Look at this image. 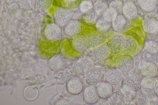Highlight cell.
<instances>
[{
    "label": "cell",
    "instance_id": "cell-33",
    "mask_svg": "<svg viewBox=\"0 0 158 105\" xmlns=\"http://www.w3.org/2000/svg\"><path fill=\"white\" fill-rule=\"evenodd\" d=\"M93 7V6L91 1L85 0L81 2L79 8L82 13H85L88 10Z\"/></svg>",
    "mask_w": 158,
    "mask_h": 105
},
{
    "label": "cell",
    "instance_id": "cell-25",
    "mask_svg": "<svg viewBox=\"0 0 158 105\" xmlns=\"http://www.w3.org/2000/svg\"><path fill=\"white\" fill-rule=\"evenodd\" d=\"M134 103L137 105H146L148 102V99L141 88L135 91L133 97Z\"/></svg>",
    "mask_w": 158,
    "mask_h": 105
},
{
    "label": "cell",
    "instance_id": "cell-4",
    "mask_svg": "<svg viewBox=\"0 0 158 105\" xmlns=\"http://www.w3.org/2000/svg\"><path fill=\"white\" fill-rule=\"evenodd\" d=\"M61 27L55 23H51L47 25L44 31L46 38L52 41L58 39L62 35Z\"/></svg>",
    "mask_w": 158,
    "mask_h": 105
},
{
    "label": "cell",
    "instance_id": "cell-5",
    "mask_svg": "<svg viewBox=\"0 0 158 105\" xmlns=\"http://www.w3.org/2000/svg\"><path fill=\"white\" fill-rule=\"evenodd\" d=\"M86 40L87 47L89 49H94L103 44L105 37L99 31H94L88 35Z\"/></svg>",
    "mask_w": 158,
    "mask_h": 105
},
{
    "label": "cell",
    "instance_id": "cell-2",
    "mask_svg": "<svg viewBox=\"0 0 158 105\" xmlns=\"http://www.w3.org/2000/svg\"><path fill=\"white\" fill-rule=\"evenodd\" d=\"M134 60L130 55H123L119 56L116 61L117 69L122 73L131 71L134 66Z\"/></svg>",
    "mask_w": 158,
    "mask_h": 105
},
{
    "label": "cell",
    "instance_id": "cell-29",
    "mask_svg": "<svg viewBox=\"0 0 158 105\" xmlns=\"http://www.w3.org/2000/svg\"><path fill=\"white\" fill-rule=\"evenodd\" d=\"M98 17V15L93 7L88 10L85 13V21L89 24H92L96 22Z\"/></svg>",
    "mask_w": 158,
    "mask_h": 105
},
{
    "label": "cell",
    "instance_id": "cell-34",
    "mask_svg": "<svg viewBox=\"0 0 158 105\" xmlns=\"http://www.w3.org/2000/svg\"><path fill=\"white\" fill-rule=\"evenodd\" d=\"M155 80L152 77H146L141 80V86L143 87H154Z\"/></svg>",
    "mask_w": 158,
    "mask_h": 105
},
{
    "label": "cell",
    "instance_id": "cell-20",
    "mask_svg": "<svg viewBox=\"0 0 158 105\" xmlns=\"http://www.w3.org/2000/svg\"><path fill=\"white\" fill-rule=\"evenodd\" d=\"M143 30L145 32L155 34L158 31V21L153 18H148L143 22Z\"/></svg>",
    "mask_w": 158,
    "mask_h": 105
},
{
    "label": "cell",
    "instance_id": "cell-27",
    "mask_svg": "<svg viewBox=\"0 0 158 105\" xmlns=\"http://www.w3.org/2000/svg\"><path fill=\"white\" fill-rule=\"evenodd\" d=\"M141 58L142 60L150 63H155L157 61V53L147 50L142 53Z\"/></svg>",
    "mask_w": 158,
    "mask_h": 105
},
{
    "label": "cell",
    "instance_id": "cell-23",
    "mask_svg": "<svg viewBox=\"0 0 158 105\" xmlns=\"http://www.w3.org/2000/svg\"><path fill=\"white\" fill-rule=\"evenodd\" d=\"M112 23L102 16L97 21L96 27L98 31L102 33H105L110 29Z\"/></svg>",
    "mask_w": 158,
    "mask_h": 105
},
{
    "label": "cell",
    "instance_id": "cell-9",
    "mask_svg": "<svg viewBox=\"0 0 158 105\" xmlns=\"http://www.w3.org/2000/svg\"><path fill=\"white\" fill-rule=\"evenodd\" d=\"M81 29V22L77 20H72L64 26V34L69 37H74L80 32Z\"/></svg>",
    "mask_w": 158,
    "mask_h": 105
},
{
    "label": "cell",
    "instance_id": "cell-40",
    "mask_svg": "<svg viewBox=\"0 0 158 105\" xmlns=\"http://www.w3.org/2000/svg\"></svg>",
    "mask_w": 158,
    "mask_h": 105
},
{
    "label": "cell",
    "instance_id": "cell-38",
    "mask_svg": "<svg viewBox=\"0 0 158 105\" xmlns=\"http://www.w3.org/2000/svg\"><path fill=\"white\" fill-rule=\"evenodd\" d=\"M157 60H158V55H157Z\"/></svg>",
    "mask_w": 158,
    "mask_h": 105
},
{
    "label": "cell",
    "instance_id": "cell-15",
    "mask_svg": "<svg viewBox=\"0 0 158 105\" xmlns=\"http://www.w3.org/2000/svg\"><path fill=\"white\" fill-rule=\"evenodd\" d=\"M139 67L142 74L146 77H153L158 72V68L155 64L147 62L142 60L139 63Z\"/></svg>",
    "mask_w": 158,
    "mask_h": 105
},
{
    "label": "cell",
    "instance_id": "cell-32",
    "mask_svg": "<svg viewBox=\"0 0 158 105\" xmlns=\"http://www.w3.org/2000/svg\"><path fill=\"white\" fill-rule=\"evenodd\" d=\"M145 50L151 51L156 53L158 52V43L154 41H148L145 42Z\"/></svg>",
    "mask_w": 158,
    "mask_h": 105
},
{
    "label": "cell",
    "instance_id": "cell-30",
    "mask_svg": "<svg viewBox=\"0 0 158 105\" xmlns=\"http://www.w3.org/2000/svg\"><path fill=\"white\" fill-rule=\"evenodd\" d=\"M52 0H35V6L38 10L43 11L48 10L52 4Z\"/></svg>",
    "mask_w": 158,
    "mask_h": 105
},
{
    "label": "cell",
    "instance_id": "cell-35",
    "mask_svg": "<svg viewBox=\"0 0 158 105\" xmlns=\"http://www.w3.org/2000/svg\"><path fill=\"white\" fill-rule=\"evenodd\" d=\"M71 103L68 100L65 99H61L56 102L55 105H71Z\"/></svg>",
    "mask_w": 158,
    "mask_h": 105
},
{
    "label": "cell",
    "instance_id": "cell-22",
    "mask_svg": "<svg viewBox=\"0 0 158 105\" xmlns=\"http://www.w3.org/2000/svg\"><path fill=\"white\" fill-rule=\"evenodd\" d=\"M158 0H137L138 4L143 10L147 12L153 11L156 7Z\"/></svg>",
    "mask_w": 158,
    "mask_h": 105
},
{
    "label": "cell",
    "instance_id": "cell-19",
    "mask_svg": "<svg viewBox=\"0 0 158 105\" xmlns=\"http://www.w3.org/2000/svg\"><path fill=\"white\" fill-rule=\"evenodd\" d=\"M108 102L110 105H125L128 103L126 96L121 92H113L109 97Z\"/></svg>",
    "mask_w": 158,
    "mask_h": 105
},
{
    "label": "cell",
    "instance_id": "cell-17",
    "mask_svg": "<svg viewBox=\"0 0 158 105\" xmlns=\"http://www.w3.org/2000/svg\"><path fill=\"white\" fill-rule=\"evenodd\" d=\"M72 46L77 52H82L87 47L86 39L83 35H77L73 38L72 41Z\"/></svg>",
    "mask_w": 158,
    "mask_h": 105
},
{
    "label": "cell",
    "instance_id": "cell-36",
    "mask_svg": "<svg viewBox=\"0 0 158 105\" xmlns=\"http://www.w3.org/2000/svg\"><path fill=\"white\" fill-rule=\"evenodd\" d=\"M154 88L157 95H158V79L155 80Z\"/></svg>",
    "mask_w": 158,
    "mask_h": 105
},
{
    "label": "cell",
    "instance_id": "cell-14",
    "mask_svg": "<svg viewBox=\"0 0 158 105\" xmlns=\"http://www.w3.org/2000/svg\"><path fill=\"white\" fill-rule=\"evenodd\" d=\"M96 87L99 98L102 99L109 98L113 92V86L106 81L101 82Z\"/></svg>",
    "mask_w": 158,
    "mask_h": 105
},
{
    "label": "cell",
    "instance_id": "cell-21",
    "mask_svg": "<svg viewBox=\"0 0 158 105\" xmlns=\"http://www.w3.org/2000/svg\"><path fill=\"white\" fill-rule=\"evenodd\" d=\"M124 84L127 87L135 91L140 89L142 87L140 79L133 75L126 77L124 79Z\"/></svg>",
    "mask_w": 158,
    "mask_h": 105
},
{
    "label": "cell",
    "instance_id": "cell-7",
    "mask_svg": "<svg viewBox=\"0 0 158 105\" xmlns=\"http://www.w3.org/2000/svg\"><path fill=\"white\" fill-rule=\"evenodd\" d=\"M129 25V19L122 14L117 15L112 23L113 28L117 32H123L126 30Z\"/></svg>",
    "mask_w": 158,
    "mask_h": 105
},
{
    "label": "cell",
    "instance_id": "cell-13",
    "mask_svg": "<svg viewBox=\"0 0 158 105\" xmlns=\"http://www.w3.org/2000/svg\"><path fill=\"white\" fill-rule=\"evenodd\" d=\"M123 37L121 35L116 34L109 40L106 45L110 52L114 54L121 53Z\"/></svg>",
    "mask_w": 158,
    "mask_h": 105
},
{
    "label": "cell",
    "instance_id": "cell-28",
    "mask_svg": "<svg viewBox=\"0 0 158 105\" xmlns=\"http://www.w3.org/2000/svg\"><path fill=\"white\" fill-rule=\"evenodd\" d=\"M93 8L98 17H102L109 9L107 4L102 1H98L95 2L93 6Z\"/></svg>",
    "mask_w": 158,
    "mask_h": 105
},
{
    "label": "cell",
    "instance_id": "cell-31",
    "mask_svg": "<svg viewBox=\"0 0 158 105\" xmlns=\"http://www.w3.org/2000/svg\"><path fill=\"white\" fill-rule=\"evenodd\" d=\"M141 89L148 99L153 100L157 95L154 87H143Z\"/></svg>",
    "mask_w": 158,
    "mask_h": 105
},
{
    "label": "cell",
    "instance_id": "cell-8",
    "mask_svg": "<svg viewBox=\"0 0 158 105\" xmlns=\"http://www.w3.org/2000/svg\"><path fill=\"white\" fill-rule=\"evenodd\" d=\"M99 97L96 87L94 86L89 85L84 89L83 99L86 104H95L98 101Z\"/></svg>",
    "mask_w": 158,
    "mask_h": 105
},
{
    "label": "cell",
    "instance_id": "cell-41",
    "mask_svg": "<svg viewBox=\"0 0 158 105\" xmlns=\"http://www.w3.org/2000/svg\"></svg>",
    "mask_w": 158,
    "mask_h": 105
},
{
    "label": "cell",
    "instance_id": "cell-24",
    "mask_svg": "<svg viewBox=\"0 0 158 105\" xmlns=\"http://www.w3.org/2000/svg\"><path fill=\"white\" fill-rule=\"evenodd\" d=\"M48 63L50 68L54 71L61 69L64 66L63 61L59 55L52 56L49 59Z\"/></svg>",
    "mask_w": 158,
    "mask_h": 105
},
{
    "label": "cell",
    "instance_id": "cell-37",
    "mask_svg": "<svg viewBox=\"0 0 158 105\" xmlns=\"http://www.w3.org/2000/svg\"><path fill=\"white\" fill-rule=\"evenodd\" d=\"M65 1L69 2H74L77 0H64Z\"/></svg>",
    "mask_w": 158,
    "mask_h": 105
},
{
    "label": "cell",
    "instance_id": "cell-39",
    "mask_svg": "<svg viewBox=\"0 0 158 105\" xmlns=\"http://www.w3.org/2000/svg\"><path fill=\"white\" fill-rule=\"evenodd\" d=\"M157 14H158V10H157Z\"/></svg>",
    "mask_w": 158,
    "mask_h": 105
},
{
    "label": "cell",
    "instance_id": "cell-12",
    "mask_svg": "<svg viewBox=\"0 0 158 105\" xmlns=\"http://www.w3.org/2000/svg\"><path fill=\"white\" fill-rule=\"evenodd\" d=\"M66 87L67 91L70 94L76 95L82 92L84 86L82 81L79 79L72 78L67 82Z\"/></svg>",
    "mask_w": 158,
    "mask_h": 105
},
{
    "label": "cell",
    "instance_id": "cell-6",
    "mask_svg": "<svg viewBox=\"0 0 158 105\" xmlns=\"http://www.w3.org/2000/svg\"><path fill=\"white\" fill-rule=\"evenodd\" d=\"M137 44L132 38L125 36L123 37L121 53L123 55H131L136 51Z\"/></svg>",
    "mask_w": 158,
    "mask_h": 105
},
{
    "label": "cell",
    "instance_id": "cell-1",
    "mask_svg": "<svg viewBox=\"0 0 158 105\" xmlns=\"http://www.w3.org/2000/svg\"><path fill=\"white\" fill-rule=\"evenodd\" d=\"M53 17L55 23L61 27H63L71 20L73 14L68 10L60 8L55 10Z\"/></svg>",
    "mask_w": 158,
    "mask_h": 105
},
{
    "label": "cell",
    "instance_id": "cell-18",
    "mask_svg": "<svg viewBox=\"0 0 158 105\" xmlns=\"http://www.w3.org/2000/svg\"><path fill=\"white\" fill-rule=\"evenodd\" d=\"M122 12L123 14L129 19L135 18L138 14L136 6L131 1L127 2L123 4Z\"/></svg>",
    "mask_w": 158,
    "mask_h": 105
},
{
    "label": "cell",
    "instance_id": "cell-10",
    "mask_svg": "<svg viewBox=\"0 0 158 105\" xmlns=\"http://www.w3.org/2000/svg\"><path fill=\"white\" fill-rule=\"evenodd\" d=\"M94 65L93 63L90 60L88 59H82L75 65V72L78 75H86L93 68Z\"/></svg>",
    "mask_w": 158,
    "mask_h": 105
},
{
    "label": "cell",
    "instance_id": "cell-3",
    "mask_svg": "<svg viewBox=\"0 0 158 105\" xmlns=\"http://www.w3.org/2000/svg\"><path fill=\"white\" fill-rule=\"evenodd\" d=\"M104 77L103 70L101 68L93 67L85 76L86 82L89 85L95 86L102 81Z\"/></svg>",
    "mask_w": 158,
    "mask_h": 105
},
{
    "label": "cell",
    "instance_id": "cell-11",
    "mask_svg": "<svg viewBox=\"0 0 158 105\" xmlns=\"http://www.w3.org/2000/svg\"><path fill=\"white\" fill-rule=\"evenodd\" d=\"M105 81L113 86L119 85L121 82L123 75L117 69L113 68L109 70L105 75Z\"/></svg>",
    "mask_w": 158,
    "mask_h": 105
},
{
    "label": "cell",
    "instance_id": "cell-16",
    "mask_svg": "<svg viewBox=\"0 0 158 105\" xmlns=\"http://www.w3.org/2000/svg\"><path fill=\"white\" fill-rule=\"evenodd\" d=\"M110 51L106 44H102L94 48L92 56L93 59L97 62L102 61L109 56Z\"/></svg>",
    "mask_w": 158,
    "mask_h": 105
},
{
    "label": "cell",
    "instance_id": "cell-26",
    "mask_svg": "<svg viewBox=\"0 0 158 105\" xmlns=\"http://www.w3.org/2000/svg\"><path fill=\"white\" fill-rule=\"evenodd\" d=\"M123 4L120 0H113L111 1L109 6V10L117 15L120 14L123 11Z\"/></svg>",
    "mask_w": 158,
    "mask_h": 105
}]
</instances>
